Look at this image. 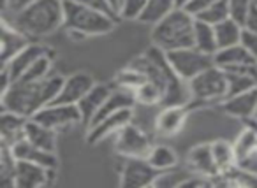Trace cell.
Returning <instances> with one entry per match:
<instances>
[{"mask_svg": "<svg viewBox=\"0 0 257 188\" xmlns=\"http://www.w3.org/2000/svg\"><path fill=\"white\" fill-rule=\"evenodd\" d=\"M65 78L50 74L43 81L23 83L15 81L8 92L2 93V111H13L25 118H32L44 106L55 102Z\"/></svg>", "mask_w": 257, "mask_h": 188, "instance_id": "obj_1", "label": "cell"}, {"mask_svg": "<svg viewBox=\"0 0 257 188\" xmlns=\"http://www.w3.org/2000/svg\"><path fill=\"white\" fill-rule=\"evenodd\" d=\"M4 20H8L15 29L29 36L30 39L51 36L60 27H64V0H36L20 13L4 15Z\"/></svg>", "mask_w": 257, "mask_h": 188, "instance_id": "obj_2", "label": "cell"}, {"mask_svg": "<svg viewBox=\"0 0 257 188\" xmlns=\"http://www.w3.org/2000/svg\"><path fill=\"white\" fill-rule=\"evenodd\" d=\"M194 25L196 18L183 8H176L171 15L154 25L152 41L166 53L180 48H190L194 46Z\"/></svg>", "mask_w": 257, "mask_h": 188, "instance_id": "obj_3", "label": "cell"}, {"mask_svg": "<svg viewBox=\"0 0 257 188\" xmlns=\"http://www.w3.org/2000/svg\"><path fill=\"white\" fill-rule=\"evenodd\" d=\"M65 22L64 27L69 32L81 34V36H104L114 29L118 18L106 15L97 9L86 8L74 0H64Z\"/></svg>", "mask_w": 257, "mask_h": 188, "instance_id": "obj_4", "label": "cell"}, {"mask_svg": "<svg viewBox=\"0 0 257 188\" xmlns=\"http://www.w3.org/2000/svg\"><path fill=\"white\" fill-rule=\"evenodd\" d=\"M189 88L192 100H197L201 104L222 102L227 97V76L224 69L213 64L190 79Z\"/></svg>", "mask_w": 257, "mask_h": 188, "instance_id": "obj_5", "label": "cell"}, {"mask_svg": "<svg viewBox=\"0 0 257 188\" xmlns=\"http://www.w3.org/2000/svg\"><path fill=\"white\" fill-rule=\"evenodd\" d=\"M171 67L175 69V72L185 81H190L192 78H196L199 72H203L204 69L211 67L215 64L213 55H208L204 51L197 50L196 46L190 48H180V50H173L166 53Z\"/></svg>", "mask_w": 257, "mask_h": 188, "instance_id": "obj_6", "label": "cell"}, {"mask_svg": "<svg viewBox=\"0 0 257 188\" xmlns=\"http://www.w3.org/2000/svg\"><path fill=\"white\" fill-rule=\"evenodd\" d=\"M159 172L147 160V156H125L120 170V184L123 188L154 186Z\"/></svg>", "mask_w": 257, "mask_h": 188, "instance_id": "obj_7", "label": "cell"}, {"mask_svg": "<svg viewBox=\"0 0 257 188\" xmlns=\"http://www.w3.org/2000/svg\"><path fill=\"white\" fill-rule=\"evenodd\" d=\"M32 120H36L37 123L50 127L53 130L64 127H72V125L83 123L81 111H79L78 104H48L41 111H37L32 116Z\"/></svg>", "mask_w": 257, "mask_h": 188, "instance_id": "obj_8", "label": "cell"}, {"mask_svg": "<svg viewBox=\"0 0 257 188\" xmlns=\"http://www.w3.org/2000/svg\"><path fill=\"white\" fill-rule=\"evenodd\" d=\"M114 149L123 156H147L152 149L150 139L143 130L133 123H127L116 132Z\"/></svg>", "mask_w": 257, "mask_h": 188, "instance_id": "obj_9", "label": "cell"}, {"mask_svg": "<svg viewBox=\"0 0 257 188\" xmlns=\"http://www.w3.org/2000/svg\"><path fill=\"white\" fill-rule=\"evenodd\" d=\"M55 169L41 165L29 160H16L15 169V186L16 188H37L44 186L51 181Z\"/></svg>", "mask_w": 257, "mask_h": 188, "instance_id": "obj_10", "label": "cell"}, {"mask_svg": "<svg viewBox=\"0 0 257 188\" xmlns=\"http://www.w3.org/2000/svg\"><path fill=\"white\" fill-rule=\"evenodd\" d=\"M44 55H51L50 48L43 46V44H39V43H30V44H27L18 55H15L8 64L2 65V69L8 71V74L11 76L13 83H15L25 74L27 69H29L34 62H37L41 57H44Z\"/></svg>", "mask_w": 257, "mask_h": 188, "instance_id": "obj_11", "label": "cell"}, {"mask_svg": "<svg viewBox=\"0 0 257 188\" xmlns=\"http://www.w3.org/2000/svg\"><path fill=\"white\" fill-rule=\"evenodd\" d=\"M131 120H133V107H125V109L116 111V113L109 114V116H106L104 120H100L99 123L88 127L86 141H88L90 144H97V142L109 137L111 134H116L121 127L131 123Z\"/></svg>", "mask_w": 257, "mask_h": 188, "instance_id": "obj_12", "label": "cell"}, {"mask_svg": "<svg viewBox=\"0 0 257 188\" xmlns=\"http://www.w3.org/2000/svg\"><path fill=\"white\" fill-rule=\"evenodd\" d=\"M95 86L92 74L88 72H76L71 78H65L55 104H79V100Z\"/></svg>", "mask_w": 257, "mask_h": 188, "instance_id": "obj_13", "label": "cell"}, {"mask_svg": "<svg viewBox=\"0 0 257 188\" xmlns=\"http://www.w3.org/2000/svg\"><path fill=\"white\" fill-rule=\"evenodd\" d=\"M222 111L232 118H241V120L253 118L257 111V86L248 92L225 97L222 100Z\"/></svg>", "mask_w": 257, "mask_h": 188, "instance_id": "obj_14", "label": "cell"}, {"mask_svg": "<svg viewBox=\"0 0 257 188\" xmlns=\"http://www.w3.org/2000/svg\"><path fill=\"white\" fill-rule=\"evenodd\" d=\"M213 60H215V65H218V67L224 69V71H243L245 67H248V65L257 62L241 43L236 44V46L218 50L217 53H215Z\"/></svg>", "mask_w": 257, "mask_h": 188, "instance_id": "obj_15", "label": "cell"}, {"mask_svg": "<svg viewBox=\"0 0 257 188\" xmlns=\"http://www.w3.org/2000/svg\"><path fill=\"white\" fill-rule=\"evenodd\" d=\"M11 149L16 160H29V162L41 163V165L48 167V169H55V170H57V167H58L57 155H55L53 151H46V149L32 144V142L27 141L25 137H23L22 141L15 142V144L11 146Z\"/></svg>", "mask_w": 257, "mask_h": 188, "instance_id": "obj_16", "label": "cell"}, {"mask_svg": "<svg viewBox=\"0 0 257 188\" xmlns=\"http://www.w3.org/2000/svg\"><path fill=\"white\" fill-rule=\"evenodd\" d=\"M187 165H189L190 172L201 174V176L215 177L220 174L217 163L213 160V153H211V144H199L192 148L187 155Z\"/></svg>", "mask_w": 257, "mask_h": 188, "instance_id": "obj_17", "label": "cell"}, {"mask_svg": "<svg viewBox=\"0 0 257 188\" xmlns=\"http://www.w3.org/2000/svg\"><path fill=\"white\" fill-rule=\"evenodd\" d=\"M0 41H2V65L8 64L15 55H18L27 44L32 43L29 36L20 32L11 25L8 20L2 18V30H0Z\"/></svg>", "mask_w": 257, "mask_h": 188, "instance_id": "obj_18", "label": "cell"}, {"mask_svg": "<svg viewBox=\"0 0 257 188\" xmlns=\"http://www.w3.org/2000/svg\"><path fill=\"white\" fill-rule=\"evenodd\" d=\"M187 120V106H164L155 120V128L162 135H175Z\"/></svg>", "mask_w": 257, "mask_h": 188, "instance_id": "obj_19", "label": "cell"}, {"mask_svg": "<svg viewBox=\"0 0 257 188\" xmlns=\"http://www.w3.org/2000/svg\"><path fill=\"white\" fill-rule=\"evenodd\" d=\"M27 120L29 118L13 113V111H2V116H0V137H2V144L13 146L15 142L22 141L25 137Z\"/></svg>", "mask_w": 257, "mask_h": 188, "instance_id": "obj_20", "label": "cell"}, {"mask_svg": "<svg viewBox=\"0 0 257 188\" xmlns=\"http://www.w3.org/2000/svg\"><path fill=\"white\" fill-rule=\"evenodd\" d=\"M111 95V90L109 86L106 85H95L81 100H79V111H81V116H83V123L90 125L99 109L104 106V102L107 100V97Z\"/></svg>", "mask_w": 257, "mask_h": 188, "instance_id": "obj_21", "label": "cell"}, {"mask_svg": "<svg viewBox=\"0 0 257 188\" xmlns=\"http://www.w3.org/2000/svg\"><path fill=\"white\" fill-rule=\"evenodd\" d=\"M25 139L32 142V144L46 149V151H53L55 153V149H57V130L37 123V121L32 120V118H29V120H27Z\"/></svg>", "mask_w": 257, "mask_h": 188, "instance_id": "obj_22", "label": "cell"}, {"mask_svg": "<svg viewBox=\"0 0 257 188\" xmlns=\"http://www.w3.org/2000/svg\"><path fill=\"white\" fill-rule=\"evenodd\" d=\"M194 46L197 50L215 57V53L218 51V43H217V34H215V27L211 23H206L203 20L196 18V25H194Z\"/></svg>", "mask_w": 257, "mask_h": 188, "instance_id": "obj_23", "label": "cell"}, {"mask_svg": "<svg viewBox=\"0 0 257 188\" xmlns=\"http://www.w3.org/2000/svg\"><path fill=\"white\" fill-rule=\"evenodd\" d=\"M213 27H215V34H217L218 50L229 48V46H236V44L241 43L243 29H245V27H243L239 22H236L234 18H227Z\"/></svg>", "mask_w": 257, "mask_h": 188, "instance_id": "obj_24", "label": "cell"}, {"mask_svg": "<svg viewBox=\"0 0 257 188\" xmlns=\"http://www.w3.org/2000/svg\"><path fill=\"white\" fill-rule=\"evenodd\" d=\"M176 8H178L176 0H148L140 22L147 23V25H157L166 16L171 15Z\"/></svg>", "mask_w": 257, "mask_h": 188, "instance_id": "obj_25", "label": "cell"}, {"mask_svg": "<svg viewBox=\"0 0 257 188\" xmlns=\"http://www.w3.org/2000/svg\"><path fill=\"white\" fill-rule=\"evenodd\" d=\"M232 146H234L236 162H246L253 153H257V128H253V125L243 128Z\"/></svg>", "mask_w": 257, "mask_h": 188, "instance_id": "obj_26", "label": "cell"}, {"mask_svg": "<svg viewBox=\"0 0 257 188\" xmlns=\"http://www.w3.org/2000/svg\"><path fill=\"white\" fill-rule=\"evenodd\" d=\"M211 153H213V160L217 163L218 170L222 172H227L234 167L236 162V153H234V146L229 144L224 139H218V141L211 142Z\"/></svg>", "mask_w": 257, "mask_h": 188, "instance_id": "obj_27", "label": "cell"}, {"mask_svg": "<svg viewBox=\"0 0 257 188\" xmlns=\"http://www.w3.org/2000/svg\"><path fill=\"white\" fill-rule=\"evenodd\" d=\"M147 160L155 167L157 170H168L173 169L178 162V156H176L175 149H171L169 146L166 144H157V146H152L150 153L147 155Z\"/></svg>", "mask_w": 257, "mask_h": 188, "instance_id": "obj_28", "label": "cell"}, {"mask_svg": "<svg viewBox=\"0 0 257 188\" xmlns=\"http://www.w3.org/2000/svg\"><path fill=\"white\" fill-rule=\"evenodd\" d=\"M133 93H134V99H136V102L145 104V106L162 104V100H164V90H162L157 83L152 81V79L143 81Z\"/></svg>", "mask_w": 257, "mask_h": 188, "instance_id": "obj_29", "label": "cell"}, {"mask_svg": "<svg viewBox=\"0 0 257 188\" xmlns=\"http://www.w3.org/2000/svg\"><path fill=\"white\" fill-rule=\"evenodd\" d=\"M225 76H227V97L248 92L257 86L252 76L246 74L245 71H225Z\"/></svg>", "mask_w": 257, "mask_h": 188, "instance_id": "obj_30", "label": "cell"}, {"mask_svg": "<svg viewBox=\"0 0 257 188\" xmlns=\"http://www.w3.org/2000/svg\"><path fill=\"white\" fill-rule=\"evenodd\" d=\"M51 57H53V55H44V57H41L37 62H34L18 81L37 83V81H43L44 78H48V76L51 74Z\"/></svg>", "mask_w": 257, "mask_h": 188, "instance_id": "obj_31", "label": "cell"}, {"mask_svg": "<svg viewBox=\"0 0 257 188\" xmlns=\"http://www.w3.org/2000/svg\"><path fill=\"white\" fill-rule=\"evenodd\" d=\"M197 20H203L211 25H217V23L224 22V20L231 18V8H229L227 0H217L215 4H211L206 11H203L199 16H196Z\"/></svg>", "mask_w": 257, "mask_h": 188, "instance_id": "obj_32", "label": "cell"}, {"mask_svg": "<svg viewBox=\"0 0 257 188\" xmlns=\"http://www.w3.org/2000/svg\"><path fill=\"white\" fill-rule=\"evenodd\" d=\"M114 81H116V85L120 86V88H125V90H131V92H134V90H136L141 83L147 81V76H145L143 72L138 71V69H134V67H131V65H128L127 69H123V71L118 72Z\"/></svg>", "mask_w": 257, "mask_h": 188, "instance_id": "obj_33", "label": "cell"}, {"mask_svg": "<svg viewBox=\"0 0 257 188\" xmlns=\"http://www.w3.org/2000/svg\"><path fill=\"white\" fill-rule=\"evenodd\" d=\"M192 172H183V170H162L159 172L157 179H155L154 186H161V188H182L183 183L187 181V177Z\"/></svg>", "mask_w": 257, "mask_h": 188, "instance_id": "obj_34", "label": "cell"}, {"mask_svg": "<svg viewBox=\"0 0 257 188\" xmlns=\"http://www.w3.org/2000/svg\"><path fill=\"white\" fill-rule=\"evenodd\" d=\"M227 184H239V186L257 188V172H246L243 169L232 167L227 172H222Z\"/></svg>", "mask_w": 257, "mask_h": 188, "instance_id": "obj_35", "label": "cell"}, {"mask_svg": "<svg viewBox=\"0 0 257 188\" xmlns=\"http://www.w3.org/2000/svg\"><path fill=\"white\" fill-rule=\"evenodd\" d=\"M147 4L148 0H121L118 8V16L121 20H140Z\"/></svg>", "mask_w": 257, "mask_h": 188, "instance_id": "obj_36", "label": "cell"}, {"mask_svg": "<svg viewBox=\"0 0 257 188\" xmlns=\"http://www.w3.org/2000/svg\"><path fill=\"white\" fill-rule=\"evenodd\" d=\"M229 8H231V18L239 22L243 25L246 15H248L250 8L253 6V0H227Z\"/></svg>", "mask_w": 257, "mask_h": 188, "instance_id": "obj_37", "label": "cell"}, {"mask_svg": "<svg viewBox=\"0 0 257 188\" xmlns=\"http://www.w3.org/2000/svg\"><path fill=\"white\" fill-rule=\"evenodd\" d=\"M74 2L86 6V8L97 9V11H102V13H106V15L114 16V18H120V16H118V11L107 2V0H74Z\"/></svg>", "mask_w": 257, "mask_h": 188, "instance_id": "obj_38", "label": "cell"}, {"mask_svg": "<svg viewBox=\"0 0 257 188\" xmlns=\"http://www.w3.org/2000/svg\"><path fill=\"white\" fill-rule=\"evenodd\" d=\"M34 2L36 0H2V9H4V15H15V13L29 8Z\"/></svg>", "mask_w": 257, "mask_h": 188, "instance_id": "obj_39", "label": "cell"}, {"mask_svg": "<svg viewBox=\"0 0 257 188\" xmlns=\"http://www.w3.org/2000/svg\"><path fill=\"white\" fill-rule=\"evenodd\" d=\"M215 2H217V0H190L189 4H187L183 9L189 11L190 15L196 18V16H199L203 11H206V9L210 8L211 4H215Z\"/></svg>", "mask_w": 257, "mask_h": 188, "instance_id": "obj_40", "label": "cell"}, {"mask_svg": "<svg viewBox=\"0 0 257 188\" xmlns=\"http://www.w3.org/2000/svg\"><path fill=\"white\" fill-rule=\"evenodd\" d=\"M241 44L246 48V50H248V53L257 60V34L255 32H250V30H246V29H243Z\"/></svg>", "mask_w": 257, "mask_h": 188, "instance_id": "obj_41", "label": "cell"}, {"mask_svg": "<svg viewBox=\"0 0 257 188\" xmlns=\"http://www.w3.org/2000/svg\"><path fill=\"white\" fill-rule=\"evenodd\" d=\"M243 27L250 32H255L257 34V4H253L250 8L248 15H246L245 22H243Z\"/></svg>", "mask_w": 257, "mask_h": 188, "instance_id": "obj_42", "label": "cell"}, {"mask_svg": "<svg viewBox=\"0 0 257 188\" xmlns=\"http://www.w3.org/2000/svg\"><path fill=\"white\" fill-rule=\"evenodd\" d=\"M107 2H109V4L118 11V8H120V0H107Z\"/></svg>", "mask_w": 257, "mask_h": 188, "instance_id": "obj_43", "label": "cell"}, {"mask_svg": "<svg viewBox=\"0 0 257 188\" xmlns=\"http://www.w3.org/2000/svg\"><path fill=\"white\" fill-rule=\"evenodd\" d=\"M190 0H176V4H178V8H185L187 4H189Z\"/></svg>", "mask_w": 257, "mask_h": 188, "instance_id": "obj_44", "label": "cell"}, {"mask_svg": "<svg viewBox=\"0 0 257 188\" xmlns=\"http://www.w3.org/2000/svg\"><path fill=\"white\" fill-rule=\"evenodd\" d=\"M253 120H255V121H257V111H255V116H253Z\"/></svg>", "mask_w": 257, "mask_h": 188, "instance_id": "obj_45", "label": "cell"}, {"mask_svg": "<svg viewBox=\"0 0 257 188\" xmlns=\"http://www.w3.org/2000/svg\"><path fill=\"white\" fill-rule=\"evenodd\" d=\"M253 4H257V0H253Z\"/></svg>", "mask_w": 257, "mask_h": 188, "instance_id": "obj_46", "label": "cell"}]
</instances>
